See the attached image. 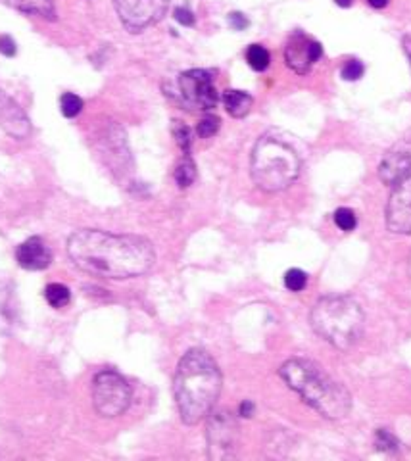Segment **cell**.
Returning a JSON list of instances; mask_svg holds the SVG:
<instances>
[{
  "label": "cell",
  "mask_w": 411,
  "mask_h": 461,
  "mask_svg": "<svg viewBox=\"0 0 411 461\" xmlns=\"http://www.w3.org/2000/svg\"><path fill=\"white\" fill-rule=\"evenodd\" d=\"M279 373L294 393L302 396L303 402L327 419H342L350 412V393L317 363L296 358L283 363Z\"/></svg>",
  "instance_id": "obj_3"
},
{
  "label": "cell",
  "mask_w": 411,
  "mask_h": 461,
  "mask_svg": "<svg viewBox=\"0 0 411 461\" xmlns=\"http://www.w3.org/2000/svg\"><path fill=\"white\" fill-rule=\"evenodd\" d=\"M175 20L181 23V25H185V27H192L195 25V14L188 10V8H177L175 10Z\"/></svg>",
  "instance_id": "obj_30"
},
{
  "label": "cell",
  "mask_w": 411,
  "mask_h": 461,
  "mask_svg": "<svg viewBox=\"0 0 411 461\" xmlns=\"http://www.w3.org/2000/svg\"><path fill=\"white\" fill-rule=\"evenodd\" d=\"M196 179V166L195 162L190 160L188 154H185V158L179 162V166L175 169V181L177 185L181 188H186L192 185V181Z\"/></svg>",
  "instance_id": "obj_20"
},
{
  "label": "cell",
  "mask_w": 411,
  "mask_h": 461,
  "mask_svg": "<svg viewBox=\"0 0 411 461\" xmlns=\"http://www.w3.org/2000/svg\"><path fill=\"white\" fill-rule=\"evenodd\" d=\"M219 127H221V119L217 118V116H206V118L200 119L196 133H198L200 138H210L216 135Z\"/></svg>",
  "instance_id": "obj_23"
},
{
  "label": "cell",
  "mask_w": 411,
  "mask_h": 461,
  "mask_svg": "<svg viewBox=\"0 0 411 461\" xmlns=\"http://www.w3.org/2000/svg\"><path fill=\"white\" fill-rule=\"evenodd\" d=\"M229 25H231L235 31H242L250 25V21H248V18H246L245 14L233 12V14H229Z\"/></svg>",
  "instance_id": "obj_29"
},
{
  "label": "cell",
  "mask_w": 411,
  "mask_h": 461,
  "mask_svg": "<svg viewBox=\"0 0 411 461\" xmlns=\"http://www.w3.org/2000/svg\"><path fill=\"white\" fill-rule=\"evenodd\" d=\"M10 6L16 10L23 12V14H33V16H40L45 20H54L56 12H54V4L52 0H6Z\"/></svg>",
  "instance_id": "obj_17"
},
{
  "label": "cell",
  "mask_w": 411,
  "mask_h": 461,
  "mask_svg": "<svg viewBox=\"0 0 411 461\" xmlns=\"http://www.w3.org/2000/svg\"><path fill=\"white\" fill-rule=\"evenodd\" d=\"M401 47H403V52H406V56L410 58V64H411V35H406V37H403V40H401Z\"/></svg>",
  "instance_id": "obj_32"
},
{
  "label": "cell",
  "mask_w": 411,
  "mask_h": 461,
  "mask_svg": "<svg viewBox=\"0 0 411 461\" xmlns=\"http://www.w3.org/2000/svg\"><path fill=\"white\" fill-rule=\"evenodd\" d=\"M16 52H18V47L10 35H0V54L12 58V56H16Z\"/></svg>",
  "instance_id": "obj_28"
},
{
  "label": "cell",
  "mask_w": 411,
  "mask_h": 461,
  "mask_svg": "<svg viewBox=\"0 0 411 461\" xmlns=\"http://www.w3.org/2000/svg\"><path fill=\"white\" fill-rule=\"evenodd\" d=\"M321 54H323L321 45L303 33H294L284 49V60H286L288 68L294 69L300 75L308 73L315 62L321 58Z\"/></svg>",
  "instance_id": "obj_11"
},
{
  "label": "cell",
  "mask_w": 411,
  "mask_h": 461,
  "mask_svg": "<svg viewBox=\"0 0 411 461\" xmlns=\"http://www.w3.org/2000/svg\"><path fill=\"white\" fill-rule=\"evenodd\" d=\"M131 386L116 371H100L92 381V403L102 417H118L127 412L131 403Z\"/></svg>",
  "instance_id": "obj_6"
},
{
  "label": "cell",
  "mask_w": 411,
  "mask_h": 461,
  "mask_svg": "<svg viewBox=\"0 0 411 461\" xmlns=\"http://www.w3.org/2000/svg\"><path fill=\"white\" fill-rule=\"evenodd\" d=\"M246 62L256 71H265L267 66H269V62H271V56H269V52H267L265 47H262V45H252V47H248V50H246Z\"/></svg>",
  "instance_id": "obj_18"
},
{
  "label": "cell",
  "mask_w": 411,
  "mask_h": 461,
  "mask_svg": "<svg viewBox=\"0 0 411 461\" xmlns=\"http://www.w3.org/2000/svg\"><path fill=\"white\" fill-rule=\"evenodd\" d=\"M0 125L10 137L23 140L29 137L31 121L25 112L0 88Z\"/></svg>",
  "instance_id": "obj_13"
},
{
  "label": "cell",
  "mask_w": 411,
  "mask_h": 461,
  "mask_svg": "<svg viewBox=\"0 0 411 461\" xmlns=\"http://www.w3.org/2000/svg\"><path fill=\"white\" fill-rule=\"evenodd\" d=\"M68 256L81 271L104 279H133L156 264L152 242L138 235L79 229L68 238Z\"/></svg>",
  "instance_id": "obj_1"
},
{
  "label": "cell",
  "mask_w": 411,
  "mask_h": 461,
  "mask_svg": "<svg viewBox=\"0 0 411 461\" xmlns=\"http://www.w3.org/2000/svg\"><path fill=\"white\" fill-rule=\"evenodd\" d=\"M45 298L52 308H64L69 304L71 300V292L66 285H60V283H52L45 288Z\"/></svg>",
  "instance_id": "obj_19"
},
{
  "label": "cell",
  "mask_w": 411,
  "mask_h": 461,
  "mask_svg": "<svg viewBox=\"0 0 411 461\" xmlns=\"http://www.w3.org/2000/svg\"><path fill=\"white\" fill-rule=\"evenodd\" d=\"M386 229L394 235H411V173L392 185L386 202Z\"/></svg>",
  "instance_id": "obj_10"
},
{
  "label": "cell",
  "mask_w": 411,
  "mask_h": 461,
  "mask_svg": "<svg viewBox=\"0 0 411 461\" xmlns=\"http://www.w3.org/2000/svg\"><path fill=\"white\" fill-rule=\"evenodd\" d=\"M173 135H175V140L179 148L185 152V154H190V142H192V133L190 129L186 127L185 123L181 121H175L173 123Z\"/></svg>",
  "instance_id": "obj_24"
},
{
  "label": "cell",
  "mask_w": 411,
  "mask_h": 461,
  "mask_svg": "<svg viewBox=\"0 0 411 461\" xmlns=\"http://www.w3.org/2000/svg\"><path fill=\"white\" fill-rule=\"evenodd\" d=\"M223 104H225L227 112L233 118H245L246 114L250 112V108H252L254 99L245 90L231 88V90H225V95H223Z\"/></svg>",
  "instance_id": "obj_16"
},
{
  "label": "cell",
  "mask_w": 411,
  "mask_h": 461,
  "mask_svg": "<svg viewBox=\"0 0 411 461\" xmlns=\"http://www.w3.org/2000/svg\"><path fill=\"white\" fill-rule=\"evenodd\" d=\"M300 169H302L300 152L292 145V140H288L284 135L269 131L256 142L250 171L258 188L265 192L284 190L298 179Z\"/></svg>",
  "instance_id": "obj_4"
},
{
  "label": "cell",
  "mask_w": 411,
  "mask_h": 461,
  "mask_svg": "<svg viewBox=\"0 0 411 461\" xmlns=\"http://www.w3.org/2000/svg\"><path fill=\"white\" fill-rule=\"evenodd\" d=\"M334 223L338 229H342V231H352L353 227H356V214H353L352 210H348V208H338L336 212H334Z\"/></svg>",
  "instance_id": "obj_25"
},
{
  "label": "cell",
  "mask_w": 411,
  "mask_h": 461,
  "mask_svg": "<svg viewBox=\"0 0 411 461\" xmlns=\"http://www.w3.org/2000/svg\"><path fill=\"white\" fill-rule=\"evenodd\" d=\"M367 2L371 4L373 8H379V10H381V8H384V6L388 4V0H367Z\"/></svg>",
  "instance_id": "obj_33"
},
{
  "label": "cell",
  "mask_w": 411,
  "mask_h": 461,
  "mask_svg": "<svg viewBox=\"0 0 411 461\" xmlns=\"http://www.w3.org/2000/svg\"><path fill=\"white\" fill-rule=\"evenodd\" d=\"M308 285V275L302 269H288L284 273V286L292 292H300Z\"/></svg>",
  "instance_id": "obj_22"
},
{
  "label": "cell",
  "mask_w": 411,
  "mask_h": 461,
  "mask_svg": "<svg viewBox=\"0 0 411 461\" xmlns=\"http://www.w3.org/2000/svg\"><path fill=\"white\" fill-rule=\"evenodd\" d=\"M238 444V425L229 412H216L208 421V456L212 460L235 458Z\"/></svg>",
  "instance_id": "obj_9"
},
{
  "label": "cell",
  "mask_w": 411,
  "mask_h": 461,
  "mask_svg": "<svg viewBox=\"0 0 411 461\" xmlns=\"http://www.w3.org/2000/svg\"><path fill=\"white\" fill-rule=\"evenodd\" d=\"M375 442H377V448L382 451H394L398 450V440L392 436L390 432L384 431V429H381V431L377 432V436H375Z\"/></svg>",
  "instance_id": "obj_26"
},
{
  "label": "cell",
  "mask_w": 411,
  "mask_h": 461,
  "mask_svg": "<svg viewBox=\"0 0 411 461\" xmlns=\"http://www.w3.org/2000/svg\"><path fill=\"white\" fill-rule=\"evenodd\" d=\"M238 413H240L242 417H252V413H254V403L250 402V400H245V402L240 403V408H238Z\"/></svg>",
  "instance_id": "obj_31"
},
{
  "label": "cell",
  "mask_w": 411,
  "mask_h": 461,
  "mask_svg": "<svg viewBox=\"0 0 411 461\" xmlns=\"http://www.w3.org/2000/svg\"><path fill=\"white\" fill-rule=\"evenodd\" d=\"M20 323V306L10 281L0 279V333L12 334Z\"/></svg>",
  "instance_id": "obj_15"
},
{
  "label": "cell",
  "mask_w": 411,
  "mask_h": 461,
  "mask_svg": "<svg viewBox=\"0 0 411 461\" xmlns=\"http://www.w3.org/2000/svg\"><path fill=\"white\" fill-rule=\"evenodd\" d=\"M411 173V140L403 138L386 152L379 166V177L382 183L394 185L398 179Z\"/></svg>",
  "instance_id": "obj_12"
},
{
  "label": "cell",
  "mask_w": 411,
  "mask_h": 461,
  "mask_svg": "<svg viewBox=\"0 0 411 461\" xmlns=\"http://www.w3.org/2000/svg\"><path fill=\"white\" fill-rule=\"evenodd\" d=\"M119 20L129 33H140L166 16L169 0H114Z\"/></svg>",
  "instance_id": "obj_8"
},
{
  "label": "cell",
  "mask_w": 411,
  "mask_h": 461,
  "mask_svg": "<svg viewBox=\"0 0 411 461\" xmlns=\"http://www.w3.org/2000/svg\"><path fill=\"white\" fill-rule=\"evenodd\" d=\"M60 110H62V114L66 118H75V116L81 114V110H83V100L79 99L77 95H73V92H66L60 99Z\"/></svg>",
  "instance_id": "obj_21"
},
{
  "label": "cell",
  "mask_w": 411,
  "mask_h": 461,
  "mask_svg": "<svg viewBox=\"0 0 411 461\" xmlns=\"http://www.w3.org/2000/svg\"><path fill=\"white\" fill-rule=\"evenodd\" d=\"M16 262L27 271H40L52 264V252L40 236H31L18 246Z\"/></svg>",
  "instance_id": "obj_14"
},
{
  "label": "cell",
  "mask_w": 411,
  "mask_h": 461,
  "mask_svg": "<svg viewBox=\"0 0 411 461\" xmlns=\"http://www.w3.org/2000/svg\"><path fill=\"white\" fill-rule=\"evenodd\" d=\"M310 321L327 342L348 350L362 336L365 315L352 296H325L314 306Z\"/></svg>",
  "instance_id": "obj_5"
},
{
  "label": "cell",
  "mask_w": 411,
  "mask_h": 461,
  "mask_svg": "<svg viewBox=\"0 0 411 461\" xmlns=\"http://www.w3.org/2000/svg\"><path fill=\"white\" fill-rule=\"evenodd\" d=\"M353 0H336V4L338 6H342V8H348V6H352Z\"/></svg>",
  "instance_id": "obj_34"
},
{
  "label": "cell",
  "mask_w": 411,
  "mask_h": 461,
  "mask_svg": "<svg viewBox=\"0 0 411 461\" xmlns=\"http://www.w3.org/2000/svg\"><path fill=\"white\" fill-rule=\"evenodd\" d=\"M363 75V64L358 60H350L346 62V66L342 68V77L346 81H358Z\"/></svg>",
  "instance_id": "obj_27"
},
{
  "label": "cell",
  "mask_w": 411,
  "mask_h": 461,
  "mask_svg": "<svg viewBox=\"0 0 411 461\" xmlns=\"http://www.w3.org/2000/svg\"><path fill=\"white\" fill-rule=\"evenodd\" d=\"M221 371L216 360L202 348H192L181 358L173 379L175 402L181 419L196 425L208 417L221 394Z\"/></svg>",
  "instance_id": "obj_2"
},
{
  "label": "cell",
  "mask_w": 411,
  "mask_h": 461,
  "mask_svg": "<svg viewBox=\"0 0 411 461\" xmlns=\"http://www.w3.org/2000/svg\"><path fill=\"white\" fill-rule=\"evenodd\" d=\"M177 95L179 102L186 110L210 112L216 108L217 90L214 87V77L206 69H188L177 79Z\"/></svg>",
  "instance_id": "obj_7"
}]
</instances>
